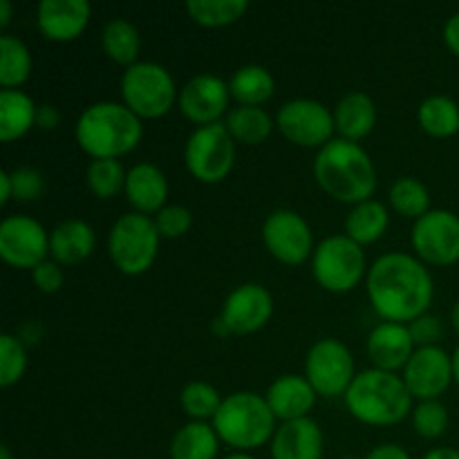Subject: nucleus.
Wrapping results in <instances>:
<instances>
[{
  "mask_svg": "<svg viewBox=\"0 0 459 459\" xmlns=\"http://www.w3.org/2000/svg\"><path fill=\"white\" fill-rule=\"evenodd\" d=\"M263 240L269 254L285 264H300L312 254V231L299 213L278 209L264 220Z\"/></svg>",
  "mask_w": 459,
  "mask_h": 459,
  "instance_id": "14",
  "label": "nucleus"
},
{
  "mask_svg": "<svg viewBox=\"0 0 459 459\" xmlns=\"http://www.w3.org/2000/svg\"><path fill=\"white\" fill-rule=\"evenodd\" d=\"M236 139L224 124L202 126L186 142V169L204 184H218L231 173L236 161Z\"/></svg>",
  "mask_w": 459,
  "mask_h": 459,
  "instance_id": "9",
  "label": "nucleus"
},
{
  "mask_svg": "<svg viewBox=\"0 0 459 459\" xmlns=\"http://www.w3.org/2000/svg\"><path fill=\"white\" fill-rule=\"evenodd\" d=\"M366 459H411L406 448L397 446V444H381V446L372 448Z\"/></svg>",
  "mask_w": 459,
  "mask_h": 459,
  "instance_id": "44",
  "label": "nucleus"
},
{
  "mask_svg": "<svg viewBox=\"0 0 459 459\" xmlns=\"http://www.w3.org/2000/svg\"><path fill=\"white\" fill-rule=\"evenodd\" d=\"M420 124L430 137H453L459 133V106L448 97H429L420 106Z\"/></svg>",
  "mask_w": 459,
  "mask_h": 459,
  "instance_id": "32",
  "label": "nucleus"
},
{
  "mask_svg": "<svg viewBox=\"0 0 459 459\" xmlns=\"http://www.w3.org/2000/svg\"><path fill=\"white\" fill-rule=\"evenodd\" d=\"M30 49L16 36H0V83L4 90H13L30 79Z\"/></svg>",
  "mask_w": 459,
  "mask_h": 459,
  "instance_id": "31",
  "label": "nucleus"
},
{
  "mask_svg": "<svg viewBox=\"0 0 459 459\" xmlns=\"http://www.w3.org/2000/svg\"><path fill=\"white\" fill-rule=\"evenodd\" d=\"M160 231L155 227V220L143 213H126L115 222L108 240V251L126 276H139L148 272L155 263L157 249H160Z\"/></svg>",
  "mask_w": 459,
  "mask_h": 459,
  "instance_id": "6",
  "label": "nucleus"
},
{
  "mask_svg": "<svg viewBox=\"0 0 459 459\" xmlns=\"http://www.w3.org/2000/svg\"><path fill=\"white\" fill-rule=\"evenodd\" d=\"M36 110L27 94L21 90H3L0 92V139L4 143L21 139L36 124Z\"/></svg>",
  "mask_w": 459,
  "mask_h": 459,
  "instance_id": "25",
  "label": "nucleus"
},
{
  "mask_svg": "<svg viewBox=\"0 0 459 459\" xmlns=\"http://www.w3.org/2000/svg\"><path fill=\"white\" fill-rule=\"evenodd\" d=\"M368 296L375 312L388 323H412L433 303V278L420 260L394 251L370 267Z\"/></svg>",
  "mask_w": 459,
  "mask_h": 459,
  "instance_id": "1",
  "label": "nucleus"
},
{
  "mask_svg": "<svg viewBox=\"0 0 459 459\" xmlns=\"http://www.w3.org/2000/svg\"><path fill=\"white\" fill-rule=\"evenodd\" d=\"M193 215L186 206H164L160 213L155 215V227L161 238H179L191 229Z\"/></svg>",
  "mask_w": 459,
  "mask_h": 459,
  "instance_id": "39",
  "label": "nucleus"
},
{
  "mask_svg": "<svg viewBox=\"0 0 459 459\" xmlns=\"http://www.w3.org/2000/svg\"><path fill=\"white\" fill-rule=\"evenodd\" d=\"M444 40H446L448 49L459 56V12L448 18L446 27H444Z\"/></svg>",
  "mask_w": 459,
  "mask_h": 459,
  "instance_id": "45",
  "label": "nucleus"
},
{
  "mask_svg": "<svg viewBox=\"0 0 459 459\" xmlns=\"http://www.w3.org/2000/svg\"><path fill=\"white\" fill-rule=\"evenodd\" d=\"M390 204L403 218H424L430 211V193L420 179L399 178L390 188Z\"/></svg>",
  "mask_w": 459,
  "mask_h": 459,
  "instance_id": "33",
  "label": "nucleus"
},
{
  "mask_svg": "<svg viewBox=\"0 0 459 459\" xmlns=\"http://www.w3.org/2000/svg\"><path fill=\"white\" fill-rule=\"evenodd\" d=\"M58 124H61V112H58V108L49 106V103L39 106V110H36V126L40 130H54L58 128Z\"/></svg>",
  "mask_w": 459,
  "mask_h": 459,
  "instance_id": "43",
  "label": "nucleus"
},
{
  "mask_svg": "<svg viewBox=\"0 0 459 459\" xmlns=\"http://www.w3.org/2000/svg\"><path fill=\"white\" fill-rule=\"evenodd\" d=\"M412 426L426 439L442 437L448 426V411L442 402H421L412 412Z\"/></svg>",
  "mask_w": 459,
  "mask_h": 459,
  "instance_id": "38",
  "label": "nucleus"
},
{
  "mask_svg": "<svg viewBox=\"0 0 459 459\" xmlns=\"http://www.w3.org/2000/svg\"><path fill=\"white\" fill-rule=\"evenodd\" d=\"M412 247L421 260L448 267L459 260V218L451 211H429L412 227Z\"/></svg>",
  "mask_w": 459,
  "mask_h": 459,
  "instance_id": "12",
  "label": "nucleus"
},
{
  "mask_svg": "<svg viewBox=\"0 0 459 459\" xmlns=\"http://www.w3.org/2000/svg\"><path fill=\"white\" fill-rule=\"evenodd\" d=\"M126 179H128V173L119 160H94L85 173L88 188L99 200H112L121 191H126Z\"/></svg>",
  "mask_w": 459,
  "mask_h": 459,
  "instance_id": "35",
  "label": "nucleus"
},
{
  "mask_svg": "<svg viewBox=\"0 0 459 459\" xmlns=\"http://www.w3.org/2000/svg\"><path fill=\"white\" fill-rule=\"evenodd\" d=\"M142 119L124 103H94L76 121V142L94 160H119L128 155L142 142Z\"/></svg>",
  "mask_w": 459,
  "mask_h": 459,
  "instance_id": "3",
  "label": "nucleus"
},
{
  "mask_svg": "<svg viewBox=\"0 0 459 459\" xmlns=\"http://www.w3.org/2000/svg\"><path fill=\"white\" fill-rule=\"evenodd\" d=\"M453 379V357L442 348H420L403 368V384L412 397L421 402H433L444 394Z\"/></svg>",
  "mask_w": 459,
  "mask_h": 459,
  "instance_id": "15",
  "label": "nucleus"
},
{
  "mask_svg": "<svg viewBox=\"0 0 459 459\" xmlns=\"http://www.w3.org/2000/svg\"><path fill=\"white\" fill-rule=\"evenodd\" d=\"M31 281H34V285L39 287L43 294H56L63 287V272L58 269L56 263L45 260L39 267L31 269Z\"/></svg>",
  "mask_w": 459,
  "mask_h": 459,
  "instance_id": "42",
  "label": "nucleus"
},
{
  "mask_svg": "<svg viewBox=\"0 0 459 459\" xmlns=\"http://www.w3.org/2000/svg\"><path fill=\"white\" fill-rule=\"evenodd\" d=\"M408 330H411L415 345H420V348H433L442 339V321L437 316H429V314L415 318Z\"/></svg>",
  "mask_w": 459,
  "mask_h": 459,
  "instance_id": "41",
  "label": "nucleus"
},
{
  "mask_svg": "<svg viewBox=\"0 0 459 459\" xmlns=\"http://www.w3.org/2000/svg\"><path fill=\"white\" fill-rule=\"evenodd\" d=\"M334 126L341 139L357 143L359 139L368 137L377 126V106L368 94L352 92L336 103Z\"/></svg>",
  "mask_w": 459,
  "mask_h": 459,
  "instance_id": "23",
  "label": "nucleus"
},
{
  "mask_svg": "<svg viewBox=\"0 0 459 459\" xmlns=\"http://www.w3.org/2000/svg\"><path fill=\"white\" fill-rule=\"evenodd\" d=\"M273 76L263 65H245L229 81V92L240 106L260 108L273 94Z\"/></svg>",
  "mask_w": 459,
  "mask_h": 459,
  "instance_id": "27",
  "label": "nucleus"
},
{
  "mask_svg": "<svg viewBox=\"0 0 459 459\" xmlns=\"http://www.w3.org/2000/svg\"><path fill=\"white\" fill-rule=\"evenodd\" d=\"M12 22V4L9 0H0V27H7Z\"/></svg>",
  "mask_w": 459,
  "mask_h": 459,
  "instance_id": "48",
  "label": "nucleus"
},
{
  "mask_svg": "<svg viewBox=\"0 0 459 459\" xmlns=\"http://www.w3.org/2000/svg\"><path fill=\"white\" fill-rule=\"evenodd\" d=\"M345 406L363 424L393 426L408 417L412 394L408 393L403 377L372 368L354 377L345 393Z\"/></svg>",
  "mask_w": 459,
  "mask_h": 459,
  "instance_id": "4",
  "label": "nucleus"
},
{
  "mask_svg": "<svg viewBox=\"0 0 459 459\" xmlns=\"http://www.w3.org/2000/svg\"><path fill=\"white\" fill-rule=\"evenodd\" d=\"M312 272L323 290L348 294L359 285L366 272V255L361 245L350 240L348 236L325 238L314 249Z\"/></svg>",
  "mask_w": 459,
  "mask_h": 459,
  "instance_id": "8",
  "label": "nucleus"
},
{
  "mask_svg": "<svg viewBox=\"0 0 459 459\" xmlns=\"http://www.w3.org/2000/svg\"><path fill=\"white\" fill-rule=\"evenodd\" d=\"M224 459H255V457H251L249 453H233V455H229V457H224Z\"/></svg>",
  "mask_w": 459,
  "mask_h": 459,
  "instance_id": "51",
  "label": "nucleus"
},
{
  "mask_svg": "<svg viewBox=\"0 0 459 459\" xmlns=\"http://www.w3.org/2000/svg\"><path fill=\"white\" fill-rule=\"evenodd\" d=\"M305 375L316 394L339 397L348 393L354 381V359L350 350L336 339H323L309 350Z\"/></svg>",
  "mask_w": 459,
  "mask_h": 459,
  "instance_id": "10",
  "label": "nucleus"
},
{
  "mask_svg": "<svg viewBox=\"0 0 459 459\" xmlns=\"http://www.w3.org/2000/svg\"><path fill=\"white\" fill-rule=\"evenodd\" d=\"M179 403H182L184 412L193 417L195 421H204L209 417L218 415L222 399L213 385L204 384V381H193L179 394Z\"/></svg>",
  "mask_w": 459,
  "mask_h": 459,
  "instance_id": "36",
  "label": "nucleus"
},
{
  "mask_svg": "<svg viewBox=\"0 0 459 459\" xmlns=\"http://www.w3.org/2000/svg\"><path fill=\"white\" fill-rule=\"evenodd\" d=\"M411 330L402 323H381L372 330L368 339V357L375 363L377 370L397 372L408 366L412 352Z\"/></svg>",
  "mask_w": 459,
  "mask_h": 459,
  "instance_id": "19",
  "label": "nucleus"
},
{
  "mask_svg": "<svg viewBox=\"0 0 459 459\" xmlns=\"http://www.w3.org/2000/svg\"><path fill=\"white\" fill-rule=\"evenodd\" d=\"M273 459H321L323 430L309 417L282 421L272 442Z\"/></svg>",
  "mask_w": 459,
  "mask_h": 459,
  "instance_id": "20",
  "label": "nucleus"
},
{
  "mask_svg": "<svg viewBox=\"0 0 459 459\" xmlns=\"http://www.w3.org/2000/svg\"><path fill=\"white\" fill-rule=\"evenodd\" d=\"M12 188L13 197L18 202H31L39 200L45 191V179L39 170L34 169H16L12 170Z\"/></svg>",
  "mask_w": 459,
  "mask_h": 459,
  "instance_id": "40",
  "label": "nucleus"
},
{
  "mask_svg": "<svg viewBox=\"0 0 459 459\" xmlns=\"http://www.w3.org/2000/svg\"><path fill=\"white\" fill-rule=\"evenodd\" d=\"M314 178L327 195L354 206L370 200L377 188V170L370 155L348 139H332L318 151Z\"/></svg>",
  "mask_w": 459,
  "mask_h": 459,
  "instance_id": "2",
  "label": "nucleus"
},
{
  "mask_svg": "<svg viewBox=\"0 0 459 459\" xmlns=\"http://www.w3.org/2000/svg\"><path fill=\"white\" fill-rule=\"evenodd\" d=\"M249 4L245 0H191L188 16L204 27H224L245 16Z\"/></svg>",
  "mask_w": 459,
  "mask_h": 459,
  "instance_id": "34",
  "label": "nucleus"
},
{
  "mask_svg": "<svg viewBox=\"0 0 459 459\" xmlns=\"http://www.w3.org/2000/svg\"><path fill=\"white\" fill-rule=\"evenodd\" d=\"M103 52L112 58L115 63L126 67H133L137 63L139 49H142V39L133 22L124 21V18H115L103 27L101 34Z\"/></svg>",
  "mask_w": 459,
  "mask_h": 459,
  "instance_id": "30",
  "label": "nucleus"
},
{
  "mask_svg": "<svg viewBox=\"0 0 459 459\" xmlns=\"http://www.w3.org/2000/svg\"><path fill=\"white\" fill-rule=\"evenodd\" d=\"M229 83L213 74H200L188 81L179 92V110L188 121L200 126L218 124L229 108Z\"/></svg>",
  "mask_w": 459,
  "mask_h": 459,
  "instance_id": "17",
  "label": "nucleus"
},
{
  "mask_svg": "<svg viewBox=\"0 0 459 459\" xmlns=\"http://www.w3.org/2000/svg\"><path fill=\"white\" fill-rule=\"evenodd\" d=\"M94 249V231L83 220H67L49 233V254L61 264H79Z\"/></svg>",
  "mask_w": 459,
  "mask_h": 459,
  "instance_id": "24",
  "label": "nucleus"
},
{
  "mask_svg": "<svg viewBox=\"0 0 459 459\" xmlns=\"http://www.w3.org/2000/svg\"><path fill=\"white\" fill-rule=\"evenodd\" d=\"M276 126L282 137L305 148H323L332 142V133L336 130L334 115L312 99H294L285 103L278 110Z\"/></svg>",
  "mask_w": 459,
  "mask_h": 459,
  "instance_id": "11",
  "label": "nucleus"
},
{
  "mask_svg": "<svg viewBox=\"0 0 459 459\" xmlns=\"http://www.w3.org/2000/svg\"><path fill=\"white\" fill-rule=\"evenodd\" d=\"M12 197H13L12 175H9L7 170H3V173H0V204H7Z\"/></svg>",
  "mask_w": 459,
  "mask_h": 459,
  "instance_id": "46",
  "label": "nucleus"
},
{
  "mask_svg": "<svg viewBox=\"0 0 459 459\" xmlns=\"http://www.w3.org/2000/svg\"><path fill=\"white\" fill-rule=\"evenodd\" d=\"M25 368L27 352L22 341L13 334L0 336V385L9 388L16 381H21Z\"/></svg>",
  "mask_w": 459,
  "mask_h": 459,
  "instance_id": "37",
  "label": "nucleus"
},
{
  "mask_svg": "<svg viewBox=\"0 0 459 459\" xmlns=\"http://www.w3.org/2000/svg\"><path fill=\"white\" fill-rule=\"evenodd\" d=\"M126 197L137 213H160L169 197V182L155 164H137L128 170Z\"/></svg>",
  "mask_w": 459,
  "mask_h": 459,
  "instance_id": "22",
  "label": "nucleus"
},
{
  "mask_svg": "<svg viewBox=\"0 0 459 459\" xmlns=\"http://www.w3.org/2000/svg\"><path fill=\"white\" fill-rule=\"evenodd\" d=\"M121 97L139 119L164 117L178 99L173 76L157 63H134L121 76Z\"/></svg>",
  "mask_w": 459,
  "mask_h": 459,
  "instance_id": "7",
  "label": "nucleus"
},
{
  "mask_svg": "<svg viewBox=\"0 0 459 459\" xmlns=\"http://www.w3.org/2000/svg\"><path fill=\"white\" fill-rule=\"evenodd\" d=\"M213 429L229 446L251 451L276 435V415L260 394L236 393L222 399V406L213 417Z\"/></svg>",
  "mask_w": 459,
  "mask_h": 459,
  "instance_id": "5",
  "label": "nucleus"
},
{
  "mask_svg": "<svg viewBox=\"0 0 459 459\" xmlns=\"http://www.w3.org/2000/svg\"><path fill=\"white\" fill-rule=\"evenodd\" d=\"M453 379H455V384L459 385V345L455 354H453Z\"/></svg>",
  "mask_w": 459,
  "mask_h": 459,
  "instance_id": "49",
  "label": "nucleus"
},
{
  "mask_svg": "<svg viewBox=\"0 0 459 459\" xmlns=\"http://www.w3.org/2000/svg\"><path fill=\"white\" fill-rule=\"evenodd\" d=\"M0 459H12V453H9V446H0Z\"/></svg>",
  "mask_w": 459,
  "mask_h": 459,
  "instance_id": "52",
  "label": "nucleus"
},
{
  "mask_svg": "<svg viewBox=\"0 0 459 459\" xmlns=\"http://www.w3.org/2000/svg\"><path fill=\"white\" fill-rule=\"evenodd\" d=\"M220 451V437L213 426L204 421H191L175 433L170 442V459H215Z\"/></svg>",
  "mask_w": 459,
  "mask_h": 459,
  "instance_id": "26",
  "label": "nucleus"
},
{
  "mask_svg": "<svg viewBox=\"0 0 459 459\" xmlns=\"http://www.w3.org/2000/svg\"><path fill=\"white\" fill-rule=\"evenodd\" d=\"M227 130L236 142L247 143V146H258L272 134L273 121L267 110L254 106H240L231 110L224 121Z\"/></svg>",
  "mask_w": 459,
  "mask_h": 459,
  "instance_id": "29",
  "label": "nucleus"
},
{
  "mask_svg": "<svg viewBox=\"0 0 459 459\" xmlns=\"http://www.w3.org/2000/svg\"><path fill=\"white\" fill-rule=\"evenodd\" d=\"M385 229H388V211L375 200L357 204L345 220V233L357 245H372L384 236Z\"/></svg>",
  "mask_w": 459,
  "mask_h": 459,
  "instance_id": "28",
  "label": "nucleus"
},
{
  "mask_svg": "<svg viewBox=\"0 0 459 459\" xmlns=\"http://www.w3.org/2000/svg\"><path fill=\"white\" fill-rule=\"evenodd\" d=\"M49 254V236L36 220L9 215L0 224V255L16 269H36Z\"/></svg>",
  "mask_w": 459,
  "mask_h": 459,
  "instance_id": "13",
  "label": "nucleus"
},
{
  "mask_svg": "<svg viewBox=\"0 0 459 459\" xmlns=\"http://www.w3.org/2000/svg\"><path fill=\"white\" fill-rule=\"evenodd\" d=\"M451 323H453V327H455V332L459 334V300H457L455 307H453V312H451Z\"/></svg>",
  "mask_w": 459,
  "mask_h": 459,
  "instance_id": "50",
  "label": "nucleus"
},
{
  "mask_svg": "<svg viewBox=\"0 0 459 459\" xmlns=\"http://www.w3.org/2000/svg\"><path fill=\"white\" fill-rule=\"evenodd\" d=\"M39 30L45 39L67 43L83 34L90 22V4L85 0H45L39 4Z\"/></svg>",
  "mask_w": 459,
  "mask_h": 459,
  "instance_id": "18",
  "label": "nucleus"
},
{
  "mask_svg": "<svg viewBox=\"0 0 459 459\" xmlns=\"http://www.w3.org/2000/svg\"><path fill=\"white\" fill-rule=\"evenodd\" d=\"M424 459H459V451L455 448H433V451H429L424 455Z\"/></svg>",
  "mask_w": 459,
  "mask_h": 459,
  "instance_id": "47",
  "label": "nucleus"
},
{
  "mask_svg": "<svg viewBox=\"0 0 459 459\" xmlns=\"http://www.w3.org/2000/svg\"><path fill=\"white\" fill-rule=\"evenodd\" d=\"M273 312V299L263 285H242L229 294L222 307V323L233 334H254L267 325Z\"/></svg>",
  "mask_w": 459,
  "mask_h": 459,
  "instance_id": "16",
  "label": "nucleus"
},
{
  "mask_svg": "<svg viewBox=\"0 0 459 459\" xmlns=\"http://www.w3.org/2000/svg\"><path fill=\"white\" fill-rule=\"evenodd\" d=\"M267 403L276 420L294 421L307 417L316 402V390L305 377L287 375L273 381L267 390Z\"/></svg>",
  "mask_w": 459,
  "mask_h": 459,
  "instance_id": "21",
  "label": "nucleus"
}]
</instances>
